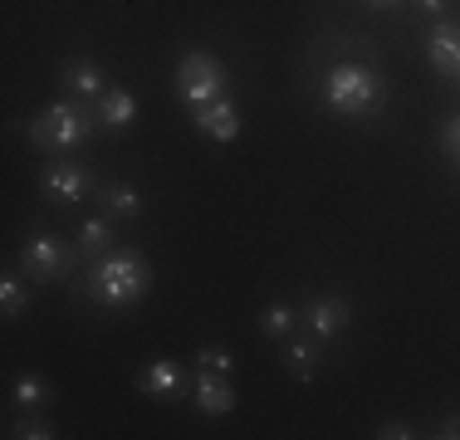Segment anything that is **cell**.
<instances>
[{
	"mask_svg": "<svg viewBox=\"0 0 460 440\" xmlns=\"http://www.w3.org/2000/svg\"><path fill=\"white\" fill-rule=\"evenodd\" d=\"M152 289V264L137 255V250H108L89 264L84 274V294L98 304V308H133L147 299Z\"/></svg>",
	"mask_w": 460,
	"mask_h": 440,
	"instance_id": "obj_1",
	"label": "cell"
},
{
	"mask_svg": "<svg viewBox=\"0 0 460 440\" xmlns=\"http://www.w3.org/2000/svg\"><path fill=\"white\" fill-rule=\"evenodd\" d=\"M93 128H98V108H89V98H54L49 108H40V118H30L25 132L40 152L64 157V152H79L93 137Z\"/></svg>",
	"mask_w": 460,
	"mask_h": 440,
	"instance_id": "obj_2",
	"label": "cell"
},
{
	"mask_svg": "<svg viewBox=\"0 0 460 440\" xmlns=\"http://www.w3.org/2000/svg\"><path fill=\"white\" fill-rule=\"evenodd\" d=\"M382 98H387V88H382L377 69H367V64H333L323 74V103L343 118L372 113V108H382Z\"/></svg>",
	"mask_w": 460,
	"mask_h": 440,
	"instance_id": "obj_3",
	"label": "cell"
},
{
	"mask_svg": "<svg viewBox=\"0 0 460 440\" xmlns=\"http://www.w3.org/2000/svg\"><path fill=\"white\" fill-rule=\"evenodd\" d=\"M226 64L211 49H186L177 59V98L186 108H201L211 98H226Z\"/></svg>",
	"mask_w": 460,
	"mask_h": 440,
	"instance_id": "obj_4",
	"label": "cell"
},
{
	"mask_svg": "<svg viewBox=\"0 0 460 440\" xmlns=\"http://www.w3.org/2000/svg\"><path fill=\"white\" fill-rule=\"evenodd\" d=\"M74 260H79V255H74V250L64 245L59 235H30V240H25V250H20V264H25V274H30L35 284L64 279Z\"/></svg>",
	"mask_w": 460,
	"mask_h": 440,
	"instance_id": "obj_5",
	"label": "cell"
},
{
	"mask_svg": "<svg viewBox=\"0 0 460 440\" xmlns=\"http://www.w3.org/2000/svg\"><path fill=\"white\" fill-rule=\"evenodd\" d=\"M348 323H353V304H348L343 294H314V299L304 304V328H309L319 343H333Z\"/></svg>",
	"mask_w": 460,
	"mask_h": 440,
	"instance_id": "obj_6",
	"label": "cell"
},
{
	"mask_svg": "<svg viewBox=\"0 0 460 440\" xmlns=\"http://www.w3.org/2000/svg\"><path fill=\"white\" fill-rule=\"evenodd\" d=\"M89 186H93L89 167H79V162H69V157H54L49 167L40 172V191H45L49 201H64V206L84 201V196H89Z\"/></svg>",
	"mask_w": 460,
	"mask_h": 440,
	"instance_id": "obj_7",
	"label": "cell"
},
{
	"mask_svg": "<svg viewBox=\"0 0 460 440\" xmlns=\"http://www.w3.org/2000/svg\"><path fill=\"white\" fill-rule=\"evenodd\" d=\"M196 377H186V367L177 357H152L147 367L137 372V387L142 396H152V401H177V396L191 392Z\"/></svg>",
	"mask_w": 460,
	"mask_h": 440,
	"instance_id": "obj_8",
	"label": "cell"
},
{
	"mask_svg": "<svg viewBox=\"0 0 460 440\" xmlns=\"http://www.w3.org/2000/svg\"><path fill=\"white\" fill-rule=\"evenodd\" d=\"M426 59L446 74V79H460V20H436L426 30Z\"/></svg>",
	"mask_w": 460,
	"mask_h": 440,
	"instance_id": "obj_9",
	"label": "cell"
},
{
	"mask_svg": "<svg viewBox=\"0 0 460 440\" xmlns=\"http://www.w3.org/2000/svg\"><path fill=\"white\" fill-rule=\"evenodd\" d=\"M191 123H196V132H206L211 142H235L240 137V113H235V103H230V93L211 98V103H201V108H191Z\"/></svg>",
	"mask_w": 460,
	"mask_h": 440,
	"instance_id": "obj_10",
	"label": "cell"
},
{
	"mask_svg": "<svg viewBox=\"0 0 460 440\" xmlns=\"http://www.w3.org/2000/svg\"><path fill=\"white\" fill-rule=\"evenodd\" d=\"M64 88H69L74 98H103L108 93V74L103 64L89 59V54H74V59H64Z\"/></svg>",
	"mask_w": 460,
	"mask_h": 440,
	"instance_id": "obj_11",
	"label": "cell"
},
{
	"mask_svg": "<svg viewBox=\"0 0 460 440\" xmlns=\"http://www.w3.org/2000/svg\"><path fill=\"white\" fill-rule=\"evenodd\" d=\"M191 396L206 416H230L235 411V392H230V377L221 372H201L196 367V382H191Z\"/></svg>",
	"mask_w": 460,
	"mask_h": 440,
	"instance_id": "obj_12",
	"label": "cell"
},
{
	"mask_svg": "<svg viewBox=\"0 0 460 440\" xmlns=\"http://www.w3.org/2000/svg\"><path fill=\"white\" fill-rule=\"evenodd\" d=\"M93 108H98V123L103 128H128L137 118V98L128 93V88H118V84H108V93L93 98Z\"/></svg>",
	"mask_w": 460,
	"mask_h": 440,
	"instance_id": "obj_13",
	"label": "cell"
},
{
	"mask_svg": "<svg viewBox=\"0 0 460 440\" xmlns=\"http://www.w3.org/2000/svg\"><path fill=\"white\" fill-rule=\"evenodd\" d=\"M98 201H103V216H113V220H137L142 216V196H137V186H128V181H103L98 186Z\"/></svg>",
	"mask_w": 460,
	"mask_h": 440,
	"instance_id": "obj_14",
	"label": "cell"
},
{
	"mask_svg": "<svg viewBox=\"0 0 460 440\" xmlns=\"http://www.w3.org/2000/svg\"><path fill=\"white\" fill-rule=\"evenodd\" d=\"M108 250H113V216H89L79 225V255L84 260H98V255H108Z\"/></svg>",
	"mask_w": 460,
	"mask_h": 440,
	"instance_id": "obj_15",
	"label": "cell"
},
{
	"mask_svg": "<svg viewBox=\"0 0 460 440\" xmlns=\"http://www.w3.org/2000/svg\"><path fill=\"white\" fill-rule=\"evenodd\" d=\"M299 323V313H294V304H270L265 313H260V333L265 338H289V328Z\"/></svg>",
	"mask_w": 460,
	"mask_h": 440,
	"instance_id": "obj_16",
	"label": "cell"
},
{
	"mask_svg": "<svg viewBox=\"0 0 460 440\" xmlns=\"http://www.w3.org/2000/svg\"><path fill=\"white\" fill-rule=\"evenodd\" d=\"M284 362H289L294 377L314 382V372H319V348H314V343H289V348H284Z\"/></svg>",
	"mask_w": 460,
	"mask_h": 440,
	"instance_id": "obj_17",
	"label": "cell"
},
{
	"mask_svg": "<svg viewBox=\"0 0 460 440\" xmlns=\"http://www.w3.org/2000/svg\"><path fill=\"white\" fill-rule=\"evenodd\" d=\"M25 304H30V289L15 279V274H5V279H0V313L20 318V313H25Z\"/></svg>",
	"mask_w": 460,
	"mask_h": 440,
	"instance_id": "obj_18",
	"label": "cell"
},
{
	"mask_svg": "<svg viewBox=\"0 0 460 440\" xmlns=\"http://www.w3.org/2000/svg\"><path fill=\"white\" fill-rule=\"evenodd\" d=\"M15 401L25 406V411H35V406H45V401H49V387H45V377H35V372H25V377L15 382Z\"/></svg>",
	"mask_w": 460,
	"mask_h": 440,
	"instance_id": "obj_19",
	"label": "cell"
},
{
	"mask_svg": "<svg viewBox=\"0 0 460 440\" xmlns=\"http://www.w3.org/2000/svg\"><path fill=\"white\" fill-rule=\"evenodd\" d=\"M10 440H49V436H59V431H54V426L45 421V416H20V421L15 426H10V431H5Z\"/></svg>",
	"mask_w": 460,
	"mask_h": 440,
	"instance_id": "obj_20",
	"label": "cell"
},
{
	"mask_svg": "<svg viewBox=\"0 0 460 440\" xmlns=\"http://www.w3.org/2000/svg\"><path fill=\"white\" fill-rule=\"evenodd\" d=\"M196 367H201V372H221V377H230V367H235V357H230L226 348L206 343L201 352H196Z\"/></svg>",
	"mask_w": 460,
	"mask_h": 440,
	"instance_id": "obj_21",
	"label": "cell"
},
{
	"mask_svg": "<svg viewBox=\"0 0 460 440\" xmlns=\"http://www.w3.org/2000/svg\"><path fill=\"white\" fill-rule=\"evenodd\" d=\"M441 152L451 157V167H456V176H460V113H451L441 123Z\"/></svg>",
	"mask_w": 460,
	"mask_h": 440,
	"instance_id": "obj_22",
	"label": "cell"
},
{
	"mask_svg": "<svg viewBox=\"0 0 460 440\" xmlns=\"http://www.w3.org/2000/svg\"><path fill=\"white\" fill-rule=\"evenodd\" d=\"M377 436H382V440H411L416 431H411L407 421H382V426H377Z\"/></svg>",
	"mask_w": 460,
	"mask_h": 440,
	"instance_id": "obj_23",
	"label": "cell"
},
{
	"mask_svg": "<svg viewBox=\"0 0 460 440\" xmlns=\"http://www.w3.org/2000/svg\"><path fill=\"white\" fill-rule=\"evenodd\" d=\"M436 436H441V440H460V416H446V421L436 426Z\"/></svg>",
	"mask_w": 460,
	"mask_h": 440,
	"instance_id": "obj_24",
	"label": "cell"
},
{
	"mask_svg": "<svg viewBox=\"0 0 460 440\" xmlns=\"http://www.w3.org/2000/svg\"><path fill=\"white\" fill-rule=\"evenodd\" d=\"M411 5L421 10V15H441V10H446V0H411Z\"/></svg>",
	"mask_w": 460,
	"mask_h": 440,
	"instance_id": "obj_25",
	"label": "cell"
},
{
	"mask_svg": "<svg viewBox=\"0 0 460 440\" xmlns=\"http://www.w3.org/2000/svg\"><path fill=\"white\" fill-rule=\"evenodd\" d=\"M367 5H382V10H387V5H397V0H367Z\"/></svg>",
	"mask_w": 460,
	"mask_h": 440,
	"instance_id": "obj_26",
	"label": "cell"
},
{
	"mask_svg": "<svg viewBox=\"0 0 460 440\" xmlns=\"http://www.w3.org/2000/svg\"><path fill=\"white\" fill-rule=\"evenodd\" d=\"M456 84H460V79H456Z\"/></svg>",
	"mask_w": 460,
	"mask_h": 440,
	"instance_id": "obj_27",
	"label": "cell"
}]
</instances>
